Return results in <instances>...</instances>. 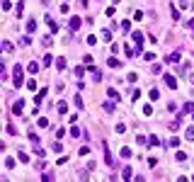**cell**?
Masks as SVG:
<instances>
[{
	"label": "cell",
	"mask_w": 194,
	"mask_h": 182,
	"mask_svg": "<svg viewBox=\"0 0 194 182\" xmlns=\"http://www.w3.org/2000/svg\"><path fill=\"white\" fill-rule=\"evenodd\" d=\"M12 83H15L17 87L24 83V73H22V68H19V66H15V73H12Z\"/></svg>",
	"instance_id": "obj_1"
},
{
	"label": "cell",
	"mask_w": 194,
	"mask_h": 182,
	"mask_svg": "<svg viewBox=\"0 0 194 182\" xmlns=\"http://www.w3.org/2000/svg\"><path fill=\"white\" fill-rule=\"evenodd\" d=\"M165 85H168V87H172V90H177V78L168 73V75H165Z\"/></svg>",
	"instance_id": "obj_2"
},
{
	"label": "cell",
	"mask_w": 194,
	"mask_h": 182,
	"mask_svg": "<svg viewBox=\"0 0 194 182\" xmlns=\"http://www.w3.org/2000/svg\"><path fill=\"white\" fill-rule=\"evenodd\" d=\"M165 61H168V63H179V53L177 51H170L168 56H165Z\"/></svg>",
	"instance_id": "obj_3"
},
{
	"label": "cell",
	"mask_w": 194,
	"mask_h": 182,
	"mask_svg": "<svg viewBox=\"0 0 194 182\" xmlns=\"http://www.w3.org/2000/svg\"><path fill=\"white\" fill-rule=\"evenodd\" d=\"M22 107H24V100H17V102L12 104V114H22Z\"/></svg>",
	"instance_id": "obj_4"
},
{
	"label": "cell",
	"mask_w": 194,
	"mask_h": 182,
	"mask_svg": "<svg viewBox=\"0 0 194 182\" xmlns=\"http://www.w3.org/2000/svg\"><path fill=\"white\" fill-rule=\"evenodd\" d=\"M27 34H37V19H29V22H27Z\"/></svg>",
	"instance_id": "obj_5"
},
{
	"label": "cell",
	"mask_w": 194,
	"mask_h": 182,
	"mask_svg": "<svg viewBox=\"0 0 194 182\" xmlns=\"http://www.w3.org/2000/svg\"><path fill=\"white\" fill-rule=\"evenodd\" d=\"M107 66H109V68H119L121 61H119V58H114V56H109V58H107Z\"/></svg>",
	"instance_id": "obj_6"
},
{
	"label": "cell",
	"mask_w": 194,
	"mask_h": 182,
	"mask_svg": "<svg viewBox=\"0 0 194 182\" xmlns=\"http://www.w3.org/2000/svg\"><path fill=\"white\" fill-rule=\"evenodd\" d=\"M71 29H73V32L80 29V17H71Z\"/></svg>",
	"instance_id": "obj_7"
},
{
	"label": "cell",
	"mask_w": 194,
	"mask_h": 182,
	"mask_svg": "<svg viewBox=\"0 0 194 182\" xmlns=\"http://www.w3.org/2000/svg\"><path fill=\"white\" fill-rule=\"evenodd\" d=\"M27 71H29L32 75H37V73H39V63H37V61H32V63H29V68H27Z\"/></svg>",
	"instance_id": "obj_8"
},
{
	"label": "cell",
	"mask_w": 194,
	"mask_h": 182,
	"mask_svg": "<svg viewBox=\"0 0 194 182\" xmlns=\"http://www.w3.org/2000/svg\"><path fill=\"white\" fill-rule=\"evenodd\" d=\"M15 158H5V167H8V170H15Z\"/></svg>",
	"instance_id": "obj_9"
},
{
	"label": "cell",
	"mask_w": 194,
	"mask_h": 182,
	"mask_svg": "<svg viewBox=\"0 0 194 182\" xmlns=\"http://www.w3.org/2000/svg\"><path fill=\"white\" fill-rule=\"evenodd\" d=\"M148 97H150V100H153V102H155V100H160V92H158L155 87H153V90H148Z\"/></svg>",
	"instance_id": "obj_10"
},
{
	"label": "cell",
	"mask_w": 194,
	"mask_h": 182,
	"mask_svg": "<svg viewBox=\"0 0 194 182\" xmlns=\"http://www.w3.org/2000/svg\"><path fill=\"white\" fill-rule=\"evenodd\" d=\"M134 42H136V46L143 44V34H141V32H134Z\"/></svg>",
	"instance_id": "obj_11"
},
{
	"label": "cell",
	"mask_w": 194,
	"mask_h": 182,
	"mask_svg": "<svg viewBox=\"0 0 194 182\" xmlns=\"http://www.w3.org/2000/svg\"><path fill=\"white\" fill-rule=\"evenodd\" d=\"M56 109H58V114H66V112H68V104H66V102H58Z\"/></svg>",
	"instance_id": "obj_12"
},
{
	"label": "cell",
	"mask_w": 194,
	"mask_h": 182,
	"mask_svg": "<svg viewBox=\"0 0 194 182\" xmlns=\"http://www.w3.org/2000/svg\"><path fill=\"white\" fill-rule=\"evenodd\" d=\"M102 39H105V42H112V29H102Z\"/></svg>",
	"instance_id": "obj_13"
},
{
	"label": "cell",
	"mask_w": 194,
	"mask_h": 182,
	"mask_svg": "<svg viewBox=\"0 0 194 182\" xmlns=\"http://www.w3.org/2000/svg\"><path fill=\"white\" fill-rule=\"evenodd\" d=\"M109 97H112V100H114V102H119V100H121V95H119V92H116V90H114V87H112V90H109Z\"/></svg>",
	"instance_id": "obj_14"
},
{
	"label": "cell",
	"mask_w": 194,
	"mask_h": 182,
	"mask_svg": "<svg viewBox=\"0 0 194 182\" xmlns=\"http://www.w3.org/2000/svg\"><path fill=\"white\" fill-rule=\"evenodd\" d=\"M56 68H58V71H63V68H66V58H63V56L56 58Z\"/></svg>",
	"instance_id": "obj_15"
},
{
	"label": "cell",
	"mask_w": 194,
	"mask_h": 182,
	"mask_svg": "<svg viewBox=\"0 0 194 182\" xmlns=\"http://www.w3.org/2000/svg\"><path fill=\"white\" fill-rule=\"evenodd\" d=\"M131 175H134V172H131V167H124V170H121V177L124 180H131Z\"/></svg>",
	"instance_id": "obj_16"
},
{
	"label": "cell",
	"mask_w": 194,
	"mask_h": 182,
	"mask_svg": "<svg viewBox=\"0 0 194 182\" xmlns=\"http://www.w3.org/2000/svg\"><path fill=\"white\" fill-rule=\"evenodd\" d=\"M175 158L179 160V163H184V160H187V153H184V151H177V153H175Z\"/></svg>",
	"instance_id": "obj_17"
},
{
	"label": "cell",
	"mask_w": 194,
	"mask_h": 182,
	"mask_svg": "<svg viewBox=\"0 0 194 182\" xmlns=\"http://www.w3.org/2000/svg\"><path fill=\"white\" fill-rule=\"evenodd\" d=\"M184 136L189 138V141H194V126H187V131H184Z\"/></svg>",
	"instance_id": "obj_18"
},
{
	"label": "cell",
	"mask_w": 194,
	"mask_h": 182,
	"mask_svg": "<svg viewBox=\"0 0 194 182\" xmlns=\"http://www.w3.org/2000/svg\"><path fill=\"white\" fill-rule=\"evenodd\" d=\"M121 158H131V148H126V146L121 148Z\"/></svg>",
	"instance_id": "obj_19"
},
{
	"label": "cell",
	"mask_w": 194,
	"mask_h": 182,
	"mask_svg": "<svg viewBox=\"0 0 194 182\" xmlns=\"http://www.w3.org/2000/svg\"><path fill=\"white\" fill-rule=\"evenodd\" d=\"M3 51L10 53V51H12V44H10V42H3Z\"/></svg>",
	"instance_id": "obj_20"
},
{
	"label": "cell",
	"mask_w": 194,
	"mask_h": 182,
	"mask_svg": "<svg viewBox=\"0 0 194 182\" xmlns=\"http://www.w3.org/2000/svg\"><path fill=\"white\" fill-rule=\"evenodd\" d=\"M71 136H73V138L80 136V129H78V126H73V129H71Z\"/></svg>",
	"instance_id": "obj_21"
},
{
	"label": "cell",
	"mask_w": 194,
	"mask_h": 182,
	"mask_svg": "<svg viewBox=\"0 0 194 182\" xmlns=\"http://www.w3.org/2000/svg\"><path fill=\"white\" fill-rule=\"evenodd\" d=\"M17 158L22 160V163H27V160H29V158H27V153H22V151H17Z\"/></svg>",
	"instance_id": "obj_22"
},
{
	"label": "cell",
	"mask_w": 194,
	"mask_h": 182,
	"mask_svg": "<svg viewBox=\"0 0 194 182\" xmlns=\"http://www.w3.org/2000/svg\"><path fill=\"white\" fill-rule=\"evenodd\" d=\"M87 44H90V46H95V44H97V37H95V34H90V37H87Z\"/></svg>",
	"instance_id": "obj_23"
},
{
	"label": "cell",
	"mask_w": 194,
	"mask_h": 182,
	"mask_svg": "<svg viewBox=\"0 0 194 182\" xmlns=\"http://www.w3.org/2000/svg\"><path fill=\"white\" fill-rule=\"evenodd\" d=\"M78 153H80V156H87V153H90V146H82L80 151H78Z\"/></svg>",
	"instance_id": "obj_24"
},
{
	"label": "cell",
	"mask_w": 194,
	"mask_h": 182,
	"mask_svg": "<svg viewBox=\"0 0 194 182\" xmlns=\"http://www.w3.org/2000/svg\"><path fill=\"white\" fill-rule=\"evenodd\" d=\"M121 29H126V32L131 29V22H129V19H124V22H121Z\"/></svg>",
	"instance_id": "obj_25"
},
{
	"label": "cell",
	"mask_w": 194,
	"mask_h": 182,
	"mask_svg": "<svg viewBox=\"0 0 194 182\" xmlns=\"http://www.w3.org/2000/svg\"><path fill=\"white\" fill-rule=\"evenodd\" d=\"M51 61H53L51 53H46V56H44V66H51Z\"/></svg>",
	"instance_id": "obj_26"
},
{
	"label": "cell",
	"mask_w": 194,
	"mask_h": 182,
	"mask_svg": "<svg viewBox=\"0 0 194 182\" xmlns=\"http://www.w3.org/2000/svg\"><path fill=\"white\" fill-rule=\"evenodd\" d=\"M148 143H150V146H158L160 141H158V136H150V138H148Z\"/></svg>",
	"instance_id": "obj_27"
},
{
	"label": "cell",
	"mask_w": 194,
	"mask_h": 182,
	"mask_svg": "<svg viewBox=\"0 0 194 182\" xmlns=\"http://www.w3.org/2000/svg\"><path fill=\"white\" fill-rule=\"evenodd\" d=\"M170 12H172V19H175V22H177V19H179V12H177L175 8H170Z\"/></svg>",
	"instance_id": "obj_28"
},
{
	"label": "cell",
	"mask_w": 194,
	"mask_h": 182,
	"mask_svg": "<svg viewBox=\"0 0 194 182\" xmlns=\"http://www.w3.org/2000/svg\"><path fill=\"white\" fill-rule=\"evenodd\" d=\"M172 146H179V138H177V136H172V138H170V148H172Z\"/></svg>",
	"instance_id": "obj_29"
},
{
	"label": "cell",
	"mask_w": 194,
	"mask_h": 182,
	"mask_svg": "<svg viewBox=\"0 0 194 182\" xmlns=\"http://www.w3.org/2000/svg\"><path fill=\"white\" fill-rule=\"evenodd\" d=\"M187 27H189V29L194 32V19H189V22H187Z\"/></svg>",
	"instance_id": "obj_30"
},
{
	"label": "cell",
	"mask_w": 194,
	"mask_h": 182,
	"mask_svg": "<svg viewBox=\"0 0 194 182\" xmlns=\"http://www.w3.org/2000/svg\"><path fill=\"white\" fill-rule=\"evenodd\" d=\"M187 3H189V0H179V5H182V8H187Z\"/></svg>",
	"instance_id": "obj_31"
},
{
	"label": "cell",
	"mask_w": 194,
	"mask_h": 182,
	"mask_svg": "<svg viewBox=\"0 0 194 182\" xmlns=\"http://www.w3.org/2000/svg\"><path fill=\"white\" fill-rule=\"evenodd\" d=\"M112 3H114V5H116V3H119V0H112Z\"/></svg>",
	"instance_id": "obj_32"
},
{
	"label": "cell",
	"mask_w": 194,
	"mask_h": 182,
	"mask_svg": "<svg viewBox=\"0 0 194 182\" xmlns=\"http://www.w3.org/2000/svg\"><path fill=\"white\" fill-rule=\"evenodd\" d=\"M192 119H194V112H192Z\"/></svg>",
	"instance_id": "obj_33"
}]
</instances>
